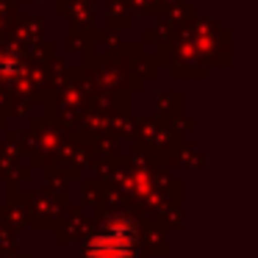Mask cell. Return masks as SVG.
I'll use <instances>...</instances> for the list:
<instances>
[{"instance_id": "1", "label": "cell", "mask_w": 258, "mask_h": 258, "mask_svg": "<svg viewBox=\"0 0 258 258\" xmlns=\"http://www.w3.org/2000/svg\"><path fill=\"white\" fill-rule=\"evenodd\" d=\"M131 255V239L125 230H106L97 236L89 250V258H128Z\"/></svg>"}]
</instances>
